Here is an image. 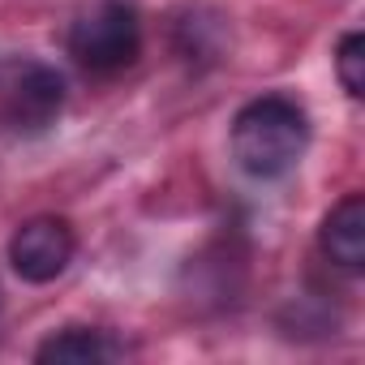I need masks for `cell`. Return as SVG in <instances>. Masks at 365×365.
<instances>
[{"label": "cell", "instance_id": "cell-1", "mask_svg": "<svg viewBox=\"0 0 365 365\" xmlns=\"http://www.w3.org/2000/svg\"><path fill=\"white\" fill-rule=\"evenodd\" d=\"M309 146V116L288 95L250 99L232 120V159L254 180L288 176Z\"/></svg>", "mask_w": 365, "mask_h": 365}, {"label": "cell", "instance_id": "cell-2", "mask_svg": "<svg viewBox=\"0 0 365 365\" xmlns=\"http://www.w3.org/2000/svg\"><path fill=\"white\" fill-rule=\"evenodd\" d=\"M142 52V22L125 0H95L69 22V56L91 73L129 69Z\"/></svg>", "mask_w": 365, "mask_h": 365}, {"label": "cell", "instance_id": "cell-3", "mask_svg": "<svg viewBox=\"0 0 365 365\" xmlns=\"http://www.w3.org/2000/svg\"><path fill=\"white\" fill-rule=\"evenodd\" d=\"M65 108V78L43 61H5L0 65V120L14 133H43Z\"/></svg>", "mask_w": 365, "mask_h": 365}, {"label": "cell", "instance_id": "cell-4", "mask_svg": "<svg viewBox=\"0 0 365 365\" xmlns=\"http://www.w3.org/2000/svg\"><path fill=\"white\" fill-rule=\"evenodd\" d=\"M78 254V237H73V224L61 220V215H39V220H26L14 241H9V262L14 271L26 279V284H52L69 271Z\"/></svg>", "mask_w": 365, "mask_h": 365}, {"label": "cell", "instance_id": "cell-5", "mask_svg": "<svg viewBox=\"0 0 365 365\" xmlns=\"http://www.w3.org/2000/svg\"><path fill=\"white\" fill-rule=\"evenodd\" d=\"M318 245L339 271L365 267V194H348L339 207H331V215L322 220Z\"/></svg>", "mask_w": 365, "mask_h": 365}, {"label": "cell", "instance_id": "cell-6", "mask_svg": "<svg viewBox=\"0 0 365 365\" xmlns=\"http://www.w3.org/2000/svg\"><path fill=\"white\" fill-rule=\"evenodd\" d=\"M112 356H116V344L108 339V331H95V327H65L35 348V361L43 365H103Z\"/></svg>", "mask_w": 365, "mask_h": 365}, {"label": "cell", "instance_id": "cell-7", "mask_svg": "<svg viewBox=\"0 0 365 365\" xmlns=\"http://www.w3.org/2000/svg\"><path fill=\"white\" fill-rule=\"evenodd\" d=\"M335 73H339V86L352 99L365 95V35L361 31H352V35L339 39V48H335Z\"/></svg>", "mask_w": 365, "mask_h": 365}, {"label": "cell", "instance_id": "cell-8", "mask_svg": "<svg viewBox=\"0 0 365 365\" xmlns=\"http://www.w3.org/2000/svg\"><path fill=\"white\" fill-rule=\"evenodd\" d=\"M0 331H5V301H0Z\"/></svg>", "mask_w": 365, "mask_h": 365}]
</instances>
